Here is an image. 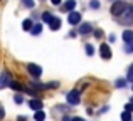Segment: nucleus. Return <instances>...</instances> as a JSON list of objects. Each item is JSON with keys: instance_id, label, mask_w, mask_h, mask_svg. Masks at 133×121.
<instances>
[{"instance_id": "obj_1", "label": "nucleus", "mask_w": 133, "mask_h": 121, "mask_svg": "<svg viewBox=\"0 0 133 121\" xmlns=\"http://www.w3.org/2000/svg\"><path fill=\"white\" fill-rule=\"evenodd\" d=\"M120 20H121V24H125V25H131L133 24V5L127 7V10L121 13Z\"/></svg>"}, {"instance_id": "obj_2", "label": "nucleus", "mask_w": 133, "mask_h": 121, "mask_svg": "<svg viewBox=\"0 0 133 121\" xmlns=\"http://www.w3.org/2000/svg\"><path fill=\"white\" fill-rule=\"evenodd\" d=\"M127 7H128V3H125V2H121V0H118V2H115L113 5H111V13H113L115 17H120L121 13L127 10Z\"/></svg>"}, {"instance_id": "obj_3", "label": "nucleus", "mask_w": 133, "mask_h": 121, "mask_svg": "<svg viewBox=\"0 0 133 121\" xmlns=\"http://www.w3.org/2000/svg\"><path fill=\"white\" fill-rule=\"evenodd\" d=\"M66 99H68L69 104L76 106V104H79V101H81V94H79V92L74 89V91H69L68 94H66Z\"/></svg>"}, {"instance_id": "obj_4", "label": "nucleus", "mask_w": 133, "mask_h": 121, "mask_svg": "<svg viewBox=\"0 0 133 121\" xmlns=\"http://www.w3.org/2000/svg\"><path fill=\"white\" fill-rule=\"evenodd\" d=\"M27 71L30 72V74L34 76V77H41V74H42V67L41 66H37V64H27Z\"/></svg>"}, {"instance_id": "obj_5", "label": "nucleus", "mask_w": 133, "mask_h": 121, "mask_svg": "<svg viewBox=\"0 0 133 121\" xmlns=\"http://www.w3.org/2000/svg\"><path fill=\"white\" fill-rule=\"evenodd\" d=\"M10 82H12L10 74L9 72H2V76H0V89H3L5 86H10Z\"/></svg>"}, {"instance_id": "obj_6", "label": "nucleus", "mask_w": 133, "mask_h": 121, "mask_svg": "<svg viewBox=\"0 0 133 121\" xmlns=\"http://www.w3.org/2000/svg\"><path fill=\"white\" fill-rule=\"evenodd\" d=\"M99 52H101V57H103V59H111V49L108 47V44H101Z\"/></svg>"}, {"instance_id": "obj_7", "label": "nucleus", "mask_w": 133, "mask_h": 121, "mask_svg": "<svg viewBox=\"0 0 133 121\" xmlns=\"http://www.w3.org/2000/svg\"><path fill=\"white\" fill-rule=\"evenodd\" d=\"M68 20H69V24H71V25H76V24L81 22V13L71 12V13H69V17H68Z\"/></svg>"}, {"instance_id": "obj_8", "label": "nucleus", "mask_w": 133, "mask_h": 121, "mask_svg": "<svg viewBox=\"0 0 133 121\" xmlns=\"http://www.w3.org/2000/svg\"><path fill=\"white\" fill-rule=\"evenodd\" d=\"M29 106L34 109V111H42V101H41V99H30Z\"/></svg>"}, {"instance_id": "obj_9", "label": "nucleus", "mask_w": 133, "mask_h": 121, "mask_svg": "<svg viewBox=\"0 0 133 121\" xmlns=\"http://www.w3.org/2000/svg\"><path fill=\"white\" fill-rule=\"evenodd\" d=\"M123 40L127 44H133V30H125L123 32Z\"/></svg>"}, {"instance_id": "obj_10", "label": "nucleus", "mask_w": 133, "mask_h": 121, "mask_svg": "<svg viewBox=\"0 0 133 121\" xmlns=\"http://www.w3.org/2000/svg\"><path fill=\"white\" fill-rule=\"evenodd\" d=\"M89 32H91V24H81L79 34H89Z\"/></svg>"}, {"instance_id": "obj_11", "label": "nucleus", "mask_w": 133, "mask_h": 121, "mask_svg": "<svg viewBox=\"0 0 133 121\" xmlns=\"http://www.w3.org/2000/svg\"><path fill=\"white\" fill-rule=\"evenodd\" d=\"M49 25H51L52 30H59V29H61V20H59V19H54L51 24H49Z\"/></svg>"}, {"instance_id": "obj_12", "label": "nucleus", "mask_w": 133, "mask_h": 121, "mask_svg": "<svg viewBox=\"0 0 133 121\" xmlns=\"http://www.w3.org/2000/svg\"><path fill=\"white\" fill-rule=\"evenodd\" d=\"M34 119H36V121H44V119H45V113H44V111H36Z\"/></svg>"}, {"instance_id": "obj_13", "label": "nucleus", "mask_w": 133, "mask_h": 121, "mask_svg": "<svg viewBox=\"0 0 133 121\" xmlns=\"http://www.w3.org/2000/svg\"><path fill=\"white\" fill-rule=\"evenodd\" d=\"M30 32H32L34 35H39V34L42 32V25H41V24H36V25L32 27V30H30Z\"/></svg>"}, {"instance_id": "obj_14", "label": "nucleus", "mask_w": 133, "mask_h": 121, "mask_svg": "<svg viewBox=\"0 0 133 121\" xmlns=\"http://www.w3.org/2000/svg\"><path fill=\"white\" fill-rule=\"evenodd\" d=\"M32 27H34V25H32V22H30L29 19L22 22V29H24V30H32Z\"/></svg>"}, {"instance_id": "obj_15", "label": "nucleus", "mask_w": 133, "mask_h": 121, "mask_svg": "<svg viewBox=\"0 0 133 121\" xmlns=\"http://www.w3.org/2000/svg\"><path fill=\"white\" fill-rule=\"evenodd\" d=\"M42 20H44V22H47V24H51L52 20H54V17H52L49 12H44V13H42Z\"/></svg>"}, {"instance_id": "obj_16", "label": "nucleus", "mask_w": 133, "mask_h": 121, "mask_svg": "<svg viewBox=\"0 0 133 121\" xmlns=\"http://www.w3.org/2000/svg\"><path fill=\"white\" fill-rule=\"evenodd\" d=\"M74 7H76V0H69L66 3V10H69V12H74Z\"/></svg>"}, {"instance_id": "obj_17", "label": "nucleus", "mask_w": 133, "mask_h": 121, "mask_svg": "<svg viewBox=\"0 0 133 121\" xmlns=\"http://www.w3.org/2000/svg\"><path fill=\"white\" fill-rule=\"evenodd\" d=\"M121 119H123V121H133L130 111H123V113H121Z\"/></svg>"}, {"instance_id": "obj_18", "label": "nucleus", "mask_w": 133, "mask_h": 121, "mask_svg": "<svg viewBox=\"0 0 133 121\" xmlns=\"http://www.w3.org/2000/svg\"><path fill=\"white\" fill-rule=\"evenodd\" d=\"M10 88H12V89H17V91H20V89H22V86H20L17 81H14V79H12V82H10Z\"/></svg>"}, {"instance_id": "obj_19", "label": "nucleus", "mask_w": 133, "mask_h": 121, "mask_svg": "<svg viewBox=\"0 0 133 121\" xmlns=\"http://www.w3.org/2000/svg\"><path fill=\"white\" fill-rule=\"evenodd\" d=\"M127 79H128V81H131V82H133V64L130 66V69H128V74H127Z\"/></svg>"}, {"instance_id": "obj_20", "label": "nucleus", "mask_w": 133, "mask_h": 121, "mask_svg": "<svg viewBox=\"0 0 133 121\" xmlns=\"http://www.w3.org/2000/svg\"><path fill=\"white\" fill-rule=\"evenodd\" d=\"M86 52H88V56H93V54H94V47L91 46V44L86 46Z\"/></svg>"}, {"instance_id": "obj_21", "label": "nucleus", "mask_w": 133, "mask_h": 121, "mask_svg": "<svg viewBox=\"0 0 133 121\" xmlns=\"http://www.w3.org/2000/svg\"><path fill=\"white\" fill-rule=\"evenodd\" d=\"M125 84H127V82H125L123 79H118L116 81V88H125Z\"/></svg>"}, {"instance_id": "obj_22", "label": "nucleus", "mask_w": 133, "mask_h": 121, "mask_svg": "<svg viewBox=\"0 0 133 121\" xmlns=\"http://www.w3.org/2000/svg\"><path fill=\"white\" fill-rule=\"evenodd\" d=\"M125 111H130V113L133 111V103H128V104L125 106Z\"/></svg>"}, {"instance_id": "obj_23", "label": "nucleus", "mask_w": 133, "mask_h": 121, "mask_svg": "<svg viewBox=\"0 0 133 121\" xmlns=\"http://www.w3.org/2000/svg\"><path fill=\"white\" fill-rule=\"evenodd\" d=\"M24 3H25L29 9H32V7H34V2H32V0H24Z\"/></svg>"}, {"instance_id": "obj_24", "label": "nucleus", "mask_w": 133, "mask_h": 121, "mask_svg": "<svg viewBox=\"0 0 133 121\" xmlns=\"http://www.w3.org/2000/svg\"><path fill=\"white\" fill-rule=\"evenodd\" d=\"M24 101V99H22V96H20V94H17L15 96V103H22Z\"/></svg>"}, {"instance_id": "obj_25", "label": "nucleus", "mask_w": 133, "mask_h": 121, "mask_svg": "<svg viewBox=\"0 0 133 121\" xmlns=\"http://www.w3.org/2000/svg\"><path fill=\"white\" fill-rule=\"evenodd\" d=\"M3 116H5V111H3V108L0 106V119H3Z\"/></svg>"}, {"instance_id": "obj_26", "label": "nucleus", "mask_w": 133, "mask_h": 121, "mask_svg": "<svg viewBox=\"0 0 133 121\" xmlns=\"http://www.w3.org/2000/svg\"><path fill=\"white\" fill-rule=\"evenodd\" d=\"M91 7H93V9H98V7H99V3H98V2H94V0H93V2H91Z\"/></svg>"}, {"instance_id": "obj_27", "label": "nucleus", "mask_w": 133, "mask_h": 121, "mask_svg": "<svg viewBox=\"0 0 133 121\" xmlns=\"http://www.w3.org/2000/svg\"><path fill=\"white\" fill-rule=\"evenodd\" d=\"M51 3H52V5H59V3H61V0H51Z\"/></svg>"}, {"instance_id": "obj_28", "label": "nucleus", "mask_w": 133, "mask_h": 121, "mask_svg": "<svg viewBox=\"0 0 133 121\" xmlns=\"http://www.w3.org/2000/svg\"><path fill=\"white\" fill-rule=\"evenodd\" d=\"M96 37H103V32H101V30H96Z\"/></svg>"}, {"instance_id": "obj_29", "label": "nucleus", "mask_w": 133, "mask_h": 121, "mask_svg": "<svg viewBox=\"0 0 133 121\" xmlns=\"http://www.w3.org/2000/svg\"><path fill=\"white\" fill-rule=\"evenodd\" d=\"M72 121H84V119H83V118H79V116H78V118H72Z\"/></svg>"}, {"instance_id": "obj_30", "label": "nucleus", "mask_w": 133, "mask_h": 121, "mask_svg": "<svg viewBox=\"0 0 133 121\" xmlns=\"http://www.w3.org/2000/svg\"><path fill=\"white\" fill-rule=\"evenodd\" d=\"M128 51H131V52H133V47H128Z\"/></svg>"}, {"instance_id": "obj_31", "label": "nucleus", "mask_w": 133, "mask_h": 121, "mask_svg": "<svg viewBox=\"0 0 133 121\" xmlns=\"http://www.w3.org/2000/svg\"><path fill=\"white\" fill-rule=\"evenodd\" d=\"M130 103H133V98H131V101H130Z\"/></svg>"}]
</instances>
